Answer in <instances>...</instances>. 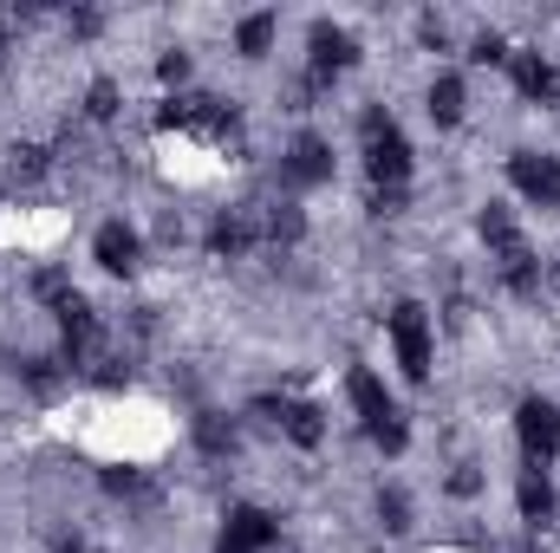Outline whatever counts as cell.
Segmentation results:
<instances>
[{"label": "cell", "instance_id": "cell-5", "mask_svg": "<svg viewBox=\"0 0 560 553\" xmlns=\"http://www.w3.org/2000/svg\"><path fill=\"white\" fill-rule=\"evenodd\" d=\"M509 176H515V189H522L535 209H560V156L515 150V156H509Z\"/></svg>", "mask_w": 560, "mask_h": 553}, {"label": "cell", "instance_id": "cell-12", "mask_svg": "<svg viewBox=\"0 0 560 553\" xmlns=\"http://www.w3.org/2000/svg\"><path fill=\"white\" fill-rule=\"evenodd\" d=\"M423 111H430V125H463V111H469V85H463V72H436L430 79V92H423Z\"/></svg>", "mask_w": 560, "mask_h": 553}, {"label": "cell", "instance_id": "cell-9", "mask_svg": "<svg viewBox=\"0 0 560 553\" xmlns=\"http://www.w3.org/2000/svg\"><path fill=\"white\" fill-rule=\"evenodd\" d=\"M509 79H515L522 98H535V105H560V66L555 59H541V52H509Z\"/></svg>", "mask_w": 560, "mask_h": 553}, {"label": "cell", "instance_id": "cell-20", "mask_svg": "<svg viewBox=\"0 0 560 553\" xmlns=\"http://www.w3.org/2000/svg\"><path fill=\"white\" fill-rule=\"evenodd\" d=\"M469 59H476V66H509V39H502V33H476Z\"/></svg>", "mask_w": 560, "mask_h": 553}, {"label": "cell", "instance_id": "cell-18", "mask_svg": "<svg viewBox=\"0 0 560 553\" xmlns=\"http://www.w3.org/2000/svg\"><path fill=\"white\" fill-rule=\"evenodd\" d=\"M378 521H385V534H411V495L398 482L378 489Z\"/></svg>", "mask_w": 560, "mask_h": 553}, {"label": "cell", "instance_id": "cell-21", "mask_svg": "<svg viewBox=\"0 0 560 553\" xmlns=\"http://www.w3.org/2000/svg\"><path fill=\"white\" fill-rule=\"evenodd\" d=\"M85 111H92V118H118V79H98V85L85 92Z\"/></svg>", "mask_w": 560, "mask_h": 553}, {"label": "cell", "instance_id": "cell-7", "mask_svg": "<svg viewBox=\"0 0 560 553\" xmlns=\"http://www.w3.org/2000/svg\"><path fill=\"white\" fill-rule=\"evenodd\" d=\"M92 261L105 268V274H138L143 261V242L131 222H98V235H92Z\"/></svg>", "mask_w": 560, "mask_h": 553}, {"label": "cell", "instance_id": "cell-3", "mask_svg": "<svg viewBox=\"0 0 560 553\" xmlns=\"http://www.w3.org/2000/svg\"><path fill=\"white\" fill-rule=\"evenodd\" d=\"M515 436H522L528 469H548V462L560 456V404L555 398H522V411H515Z\"/></svg>", "mask_w": 560, "mask_h": 553}, {"label": "cell", "instance_id": "cell-10", "mask_svg": "<svg viewBox=\"0 0 560 553\" xmlns=\"http://www.w3.org/2000/svg\"><path fill=\"white\" fill-rule=\"evenodd\" d=\"M222 541H229V548H242V553L275 548V541H280V521L268 515V508L242 502V508H229V528H222Z\"/></svg>", "mask_w": 560, "mask_h": 553}, {"label": "cell", "instance_id": "cell-2", "mask_svg": "<svg viewBox=\"0 0 560 553\" xmlns=\"http://www.w3.org/2000/svg\"><path fill=\"white\" fill-rule=\"evenodd\" d=\"M385 332H392V352H398L405 378L423 385V378H430V358H436V345H430V313H423L418 299H398V306L385 313Z\"/></svg>", "mask_w": 560, "mask_h": 553}, {"label": "cell", "instance_id": "cell-22", "mask_svg": "<svg viewBox=\"0 0 560 553\" xmlns=\"http://www.w3.org/2000/svg\"><path fill=\"white\" fill-rule=\"evenodd\" d=\"M33 176H46V150L39 143H20L13 150V183H33Z\"/></svg>", "mask_w": 560, "mask_h": 553}, {"label": "cell", "instance_id": "cell-24", "mask_svg": "<svg viewBox=\"0 0 560 553\" xmlns=\"http://www.w3.org/2000/svg\"><path fill=\"white\" fill-rule=\"evenodd\" d=\"M372 443H378V449H385V456H405V449H411V430H405V423H398V416H392V423H385V430H372Z\"/></svg>", "mask_w": 560, "mask_h": 553}, {"label": "cell", "instance_id": "cell-16", "mask_svg": "<svg viewBox=\"0 0 560 553\" xmlns=\"http://www.w3.org/2000/svg\"><path fill=\"white\" fill-rule=\"evenodd\" d=\"M476 235L489 242V255L515 248V242H522V228H515V209H509V202H489V209L476 215Z\"/></svg>", "mask_w": 560, "mask_h": 553}, {"label": "cell", "instance_id": "cell-25", "mask_svg": "<svg viewBox=\"0 0 560 553\" xmlns=\"http://www.w3.org/2000/svg\"><path fill=\"white\" fill-rule=\"evenodd\" d=\"M443 489H450L456 502H469V495H482V475H476V469H456V475H450Z\"/></svg>", "mask_w": 560, "mask_h": 553}, {"label": "cell", "instance_id": "cell-26", "mask_svg": "<svg viewBox=\"0 0 560 553\" xmlns=\"http://www.w3.org/2000/svg\"><path fill=\"white\" fill-rule=\"evenodd\" d=\"M98 26H105V20H98V13H72V33H79V39H92V33H98Z\"/></svg>", "mask_w": 560, "mask_h": 553}, {"label": "cell", "instance_id": "cell-6", "mask_svg": "<svg viewBox=\"0 0 560 553\" xmlns=\"http://www.w3.org/2000/svg\"><path fill=\"white\" fill-rule=\"evenodd\" d=\"M306 46H313V79L326 85L332 72H346L352 59H359V39L339 26V20H313V33H306Z\"/></svg>", "mask_w": 560, "mask_h": 553}, {"label": "cell", "instance_id": "cell-19", "mask_svg": "<svg viewBox=\"0 0 560 553\" xmlns=\"http://www.w3.org/2000/svg\"><path fill=\"white\" fill-rule=\"evenodd\" d=\"M33 299H46V306L59 313V306L72 299V274H66V268H39V274H33Z\"/></svg>", "mask_w": 560, "mask_h": 553}, {"label": "cell", "instance_id": "cell-14", "mask_svg": "<svg viewBox=\"0 0 560 553\" xmlns=\"http://www.w3.org/2000/svg\"><path fill=\"white\" fill-rule=\"evenodd\" d=\"M515 508H522V521H548V515H555V482H548V469H522Z\"/></svg>", "mask_w": 560, "mask_h": 553}, {"label": "cell", "instance_id": "cell-15", "mask_svg": "<svg viewBox=\"0 0 560 553\" xmlns=\"http://www.w3.org/2000/svg\"><path fill=\"white\" fill-rule=\"evenodd\" d=\"M280 430H287V443H300V449H319V443H326L319 404H280Z\"/></svg>", "mask_w": 560, "mask_h": 553}, {"label": "cell", "instance_id": "cell-27", "mask_svg": "<svg viewBox=\"0 0 560 553\" xmlns=\"http://www.w3.org/2000/svg\"><path fill=\"white\" fill-rule=\"evenodd\" d=\"M541 280H548V286L560 293V261H548V274H541Z\"/></svg>", "mask_w": 560, "mask_h": 553}, {"label": "cell", "instance_id": "cell-13", "mask_svg": "<svg viewBox=\"0 0 560 553\" xmlns=\"http://www.w3.org/2000/svg\"><path fill=\"white\" fill-rule=\"evenodd\" d=\"M275 33H280V13H275V7L242 13V26H235V52H242V59H268V52H275Z\"/></svg>", "mask_w": 560, "mask_h": 553}, {"label": "cell", "instance_id": "cell-28", "mask_svg": "<svg viewBox=\"0 0 560 553\" xmlns=\"http://www.w3.org/2000/svg\"><path fill=\"white\" fill-rule=\"evenodd\" d=\"M215 553H242V548H229V541H222V548H215Z\"/></svg>", "mask_w": 560, "mask_h": 553}, {"label": "cell", "instance_id": "cell-4", "mask_svg": "<svg viewBox=\"0 0 560 553\" xmlns=\"http://www.w3.org/2000/svg\"><path fill=\"white\" fill-rule=\"evenodd\" d=\"M280 183H287V189H319V183H332V143L313 138V131H300L293 150L280 156Z\"/></svg>", "mask_w": 560, "mask_h": 553}, {"label": "cell", "instance_id": "cell-17", "mask_svg": "<svg viewBox=\"0 0 560 553\" xmlns=\"http://www.w3.org/2000/svg\"><path fill=\"white\" fill-rule=\"evenodd\" d=\"M261 228H268V242H300L306 235V215H300V202H268V215H261Z\"/></svg>", "mask_w": 560, "mask_h": 553}, {"label": "cell", "instance_id": "cell-11", "mask_svg": "<svg viewBox=\"0 0 560 553\" xmlns=\"http://www.w3.org/2000/svg\"><path fill=\"white\" fill-rule=\"evenodd\" d=\"M255 209H222L215 222H209V255L215 261H235V255H248L255 248Z\"/></svg>", "mask_w": 560, "mask_h": 553}, {"label": "cell", "instance_id": "cell-8", "mask_svg": "<svg viewBox=\"0 0 560 553\" xmlns=\"http://www.w3.org/2000/svg\"><path fill=\"white\" fill-rule=\"evenodd\" d=\"M346 398H352V411H359V423H365V430H385V423H392V391H385V378H378V372H372V365H352V372H346Z\"/></svg>", "mask_w": 560, "mask_h": 553}, {"label": "cell", "instance_id": "cell-23", "mask_svg": "<svg viewBox=\"0 0 560 553\" xmlns=\"http://www.w3.org/2000/svg\"><path fill=\"white\" fill-rule=\"evenodd\" d=\"M156 79H163V85H183V79H189V52H183V46H170V52L156 59Z\"/></svg>", "mask_w": 560, "mask_h": 553}, {"label": "cell", "instance_id": "cell-1", "mask_svg": "<svg viewBox=\"0 0 560 553\" xmlns=\"http://www.w3.org/2000/svg\"><path fill=\"white\" fill-rule=\"evenodd\" d=\"M359 143H365V169H372V189H405L411 183V138L398 131V118L385 105H372L359 118Z\"/></svg>", "mask_w": 560, "mask_h": 553}]
</instances>
